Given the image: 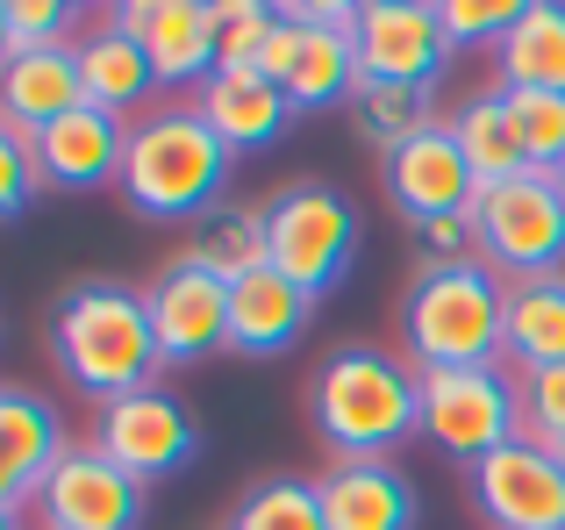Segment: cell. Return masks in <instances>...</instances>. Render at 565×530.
<instances>
[{
    "mask_svg": "<svg viewBox=\"0 0 565 530\" xmlns=\"http://www.w3.org/2000/svg\"><path fill=\"white\" fill-rule=\"evenodd\" d=\"M143 308H151L166 373L230 359V279H215L207 265H193L186 252L158 265V279L143 287Z\"/></svg>",
    "mask_w": 565,
    "mask_h": 530,
    "instance_id": "30bf717a",
    "label": "cell"
},
{
    "mask_svg": "<svg viewBox=\"0 0 565 530\" xmlns=\"http://www.w3.org/2000/svg\"><path fill=\"white\" fill-rule=\"evenodd\" d=\"M215 29H222V72H258L265 43L279 29V0H215Z\"/></svg>",
    "mask_w": 565,
    "mask_h": 530,
    "instance_id": "f546056e",
    "label": "cell"
},
{
    "mask_svg": "<svg viewBox=\"0 0 565 530\" xmlns=\"http://www.w3.org/2000/svg\"><path fill=\"white\" fill-rule=\"evenodd\" d=\"M501 108H509V129L523 144V158L537 172H552L565 158V94H509L501 86Z\"/></svg>",
    "mask_w": 565,
    "mask_h": 530,
    "instance_id": "f1b7e54d",
    "label": "cell"
},
{
    "mask_svg": "<svg viewBox=\"0 0 565 530\" xmlns=\"http://www.w3.org/2000/svg\"><path fill=\"white\" fill-rule=\"evenodd\" d=\"M509 373H544L565 365V273L544 279H509Z\"/></svg>",
    "mask_w": 565,
    "mask_h": 530,
    "instance_id": "cb8c5ba5",
    "label": "cell"
},
{
    "mask_svg": "<svg viewBox=\"0 0 565 530\" xmlns=\"http://www.w3.org/2000/svg\"><path fill=\"white\" fill-rule=\"evenodd\" d=\"M193 108H201V123L222 137L230 158L273 151V144L287 137V123H294V100L279 94L265 72H215V80L193 94Z\"/></svg>",
    "mask_w": 565,
    "mask_h": 530,
    "instance_id": "44dd1931",
    "label": "cell"
},
{
    "mask_svg": "<svg viewBox=\"0 0 565 530\" xmlns=\"http://www.w3.org/2000/svg\"><path fill=\"white\" fill-rule=\"evenodd\" d=\"M322 517L330 530H415V480L394 459H351V466H322L316 474Z\"/></svg>",
    "mask_w": 565,
    "mask_h": 530,
    "instance_id": "ffe728a7",
    "label": "cell"
},
{
    "mask_svg": "<svg viewBox=\"0 0 565 530\" xmlns=\"http://www.w3.org/2000/svg\"><path fill=\"white\" fill-rule=\"evenodd\" d=\"M444 123H451V137H458V151H466V166H472L480 187H501V180H515V172H530L523 144H515V129H509V108H501V86L466 94Z\"/></svg>",
    "mask_w": 565,
    "mask_h": 530,
    "instance_id": "d4e9b609",
    "label": "cell"
},
{
    "mask_svg": "<svg viewBox=\"0 0 565 530\" xmlns=\"http://www.w3.org/2000/svg\"><path fill=\"white\" fill-rule=\"evenodd\" d=\"M86 108V86H79V65H72V43L57 51H14L0 65V123L22 129V137H43L51 123Z\"/></svg>",
    "mask_w": 565,
    "mask_h": 530,
    "instance_id": "7402d4cb",
    "label": "cell"
},
{
    "mask_svg": "<svg viewBox=\"0 0 565 530\" xmlns=\"http://www.w3.org/2000/svg\"><path fill=\"white\" fill-rule=\"evenodd\" d=\"M515 394H523V437H537V445H565V365L515 373Z\"/></svg>",
    "mask_w": 565,
    "mask_h": 530,
    "instance_id": "836d02e7",
    "label": "cell"
},
{
    "mask_svg": "<svg viewBox=\"0 0 565 530\" xmlns=\"http://www.w3.org/2000/svg\"><path fill=\"white\" fill-rule=\"evenodd\" d=\"M487 57L509 94H565V0H523L515 29Z\"/></svg>",
    "mask_w": 565,
    "mask_h": 530,
    "instance_id": "603a6c76",
    "label": "cell"
},
{
    "mask_svg": "<svg viewBox=\"0 0 565 530\" xmlns=\"http://www.w3.org/2000/svg\"><path fill=\"white\" fill-rule=\"evenodd\" d=\"M222 530H330V517H322V495L308 474H265L236 495Z\"/></svg>",
    "mask_w": 565,
    "mask_h": 530,
    "instance_id": "484cf974",
    "label": "cell"
},
{
    "mask_svg": "<svg viewBox=\"0 0 565 530\" xmlns=\"http://www.w3.org/2000/svg\"><path fill=\"white\" fill-rule=\"evenodd\" d=\"M472 237H480V258L494 265L501 279L565 273V187L537 166L501 180V187H480V201H472Z\"/></svg>",
    "mask_w": 565,
    "mask_h": 530,
    "instance_id": "52a82bcc",
    "label": "cell"
},
{
    "mask_svg": "<svg viewBox=\"0 0 565 530\" xmlns=\"http://www.w3.org/2000/svg\"><path fill=\"white\" fill-rule=\"evenodd\" d=\"M423 437L451 452L458 466H480L487 452L523 437V394L509 365H451L423 373Z\"/></svg>",
    "mask_w": 565,
    "mask_h": 530,
    "instance_id": "ba28073f",
    "label": "cell"
},
{
    "mask_svg": "<svg viewBox=\"0 0 565 530\" xmlns=\"http://www.w3.org/2000/svg\"><path fill=\"white\" fill-rule=\"evenodd\" d=\"M308 431L330 452V466L394 459V445L423 437V373L401 351L337 344L308 373Z\"/></svg>",
    "mask_w": 565,
    "mask_h": 530,
    "instance_id": "7a4b0ae2",
    "label": "cell"
},
{
    "mask_svg": "<svg viewBox=\"0 0 565 530\" xmlns=\"http://www.w3.org/2000/svg\"><path fill=\"white\" fill-rule=\"evenodd\" d=\"M43 344H51V365L65 373V388L86 394L94 409L158 388V373H166L143 287H129V279H79V287H65Z\"/></svg>",
    "mask_w": 565,
    "mask_h": 530,
    "instance_id": "6da1fadb",
    "label": "cell"
},
{
    "mask_svg": "<svg viewBox=\"0 0 565 530\" xmlns=\"http://www.w3.org/2000/svg\"><path fill=\"white\" fill-rule=\"evenodd\" d=\"M308 322H316V294L258 265L230 287V359H279L308 337Z\"/></svg>",
    "mask_w": 565,
    "mask_h": 530,
    "instance_id": "ac0fdd59",
    "label": "cell"
},
{
    "mask_svg": "<svg viewBox=\"0 0 565 530\" xmlns=\"http://www.w3.org/2000/svg\"><path fill=\"white\" fill-rule=\"evenodd\" d=\"M408 244L423 265H466L480 258V237H472V215H429V223H408Z\"/></svg>",
    "mask_w": 565,
    "mask_h": 530,
    "instance_id": "e575fe53",
    "label": "cell"
},
{
    "mask_svg": "<svg viewBox=\"0 0 565 530\" xmlns=\"http://www.w3.org/2000/svg\"><path fill=\"white\" fill-rule=\"evenodd\" d=\"M8 29L14 51H57V43H79L86 14L72 0H8Z\"/></svg>",
    "mask_w": 565,
    "mask_h": 530,
    "instance_id": "1f68e13d",
    "label": "cell"
},
{
    "mask_svg": "<svg viewBox=\"0 0 565 530\" xmlns=\"http://www.w3.org/2000/svg\"><path fill=\"white\" fill-rule=\"evenodd\" d=\"M14 57V29H8V0H0V65Z\"/></svg>",
    "mask_w": 565,
    "mask_h": 530,
    "instance_id": "d590c367",
    "label": "cell"
},
{
    "mask_svg": "<svg viewBox=\"0 0 565 530\" xmlns=\"http://www.w3.org/2000/svg\"><path fill=\"white\" fill-rule=\"evenodd\" d=\"M552 180H558V187H565V158H558V166H552Z\"/></svg>",
    "mask_w": 565,
    "mask_h": 530,
    "instance_id": "f35d334b",
    "label": "cell"
},
{
    "mask_svg": "<svg viewBox=\"0 0 565 530\" xmlns=\"http://www.w3.org/2000/svg\"><path fill=\"white\" fill-rule=\"evenodd\" d=\"M552 459H558V474H565V445H552Z\"/></svg>",
    "mask_w": 565,
    "mask_h": 530,
    "instance_id": "74e56055",
    "label": "cell"
},
{
    "mask_svg": "<svg viewBox=\"0 0 565 530\" xmlns=\"http://www.w3.org/2000/svg\"><path fill=\"white\" fill-rule=\"evenodd\" d=\"M72 65H79V86H86V108L115 115V123H137L143 108H158V72L151 57H143V43L129 36L122 22H115V8H100L94 22L79 29V43H72Z\"/></svg>",
    "mask_w": 565,
    "mask_h": 530,
    "instance_id": "2e32d148",
    "label": "cell"
},
{
    "mask_svg": "<svg viewBox=\"0 0 565 530\" xmlns=\"http://www.w3.org/2000/svg\"><path fill=\"white\" fill-rule=\"evenodd\" d=\"M359 8L365 0H279V29L258 72L294 100V115L344 108L365 86L359 72Z\"/></svg>",
    "mask_w": 565,
    "mask_h": 530,
    "instance_id": "5b68a950",
    "label": "cell"
},
{
    "mask_svg": "<svg viewBox=\"0 0 565 530\" xmlns=\"http://www.w3.org/2000/svg\"><path fill=\"white\" fill-rule=\"evenodd\" d=\"M115 22L143 43L158 72V94H201L222 72V29H215V0H122Z\"/></svg>",
    "mask_w": 565,
    "mask_h": 530,
    "instance_id": "7c38bea8",
    "label": "cell"
},
{
    "mask_svg": "<svg viewBox=\"0 0 565 530\" xmlns=\"http://www.w3.org/2000/svg\"><path fill=\"white\" fill-rule=\"evenodd\" d=\"M29 509H36L43 530H137L151 502H143V480H129L108 452L72 437L65 459L51 466V480L36 488Z\"/></svg>",
    "mask_w": 565,
    "mask_h": 530,
    "instance_id": "8fae6325",
    "label": "cell"
},
{
    "mask_svg": "<svg viewBox=\"0 0 565 530\" xmlns=\"http://www.w3.org/2000/svg\"><path fill=\"white\" fill-rule=\"evenodd\" d=\"M94 452H108L129 480L158 488V480L186 474L193 452H201V431H193V409L180 402L172 388H143V394H122V402L94 409Z\"/></svg>",
    "mask_w": 565,
    "mask_h": 530,
    "instance_id": "9c48e42d",
    "label": "cell"
},
{
    "mask_svg": "<svg viewBox=\"0 0 565 530\" xmlns=\"http://www.w3.org/2000/svg\"><path fill=\"white\" fill-rule=\"evenodd\" d=\"M36 194H43V180H36V137H22V129L0 123V223H22Z\"/></svg>",
    "mask_w": 565,
    "mask_h": 530,
    "instance_id": "d6a6232c",
    "label": "cell"
},
{
    "mask_svg": "<svg viewBox=\"0 0 565 530\" xmlns=\"http://www.w3.org/2000/svg\"><path fill=\"white\" fill-rule=\"evenodd\" d=\"M193 265H207L215 279H244L258 273V265H273V252H265V209H215L207 223H193V244H186Z\"/></svg>",
    "mask_w": 565,
    "mask_h": 530,
    "instance_id": "83f0119b",
    "label": "cell"
},
{
    "mask_svg": "<svg viewBox=\"0 0 565 530\" xmlns=\"http://www.w3.org/2000/svg\"><path fill=\"white\" fill-rule=\"evenodd\" d=\"M230 166L222 137L201 123L193 100H158L129 123L122 144V187L115 194L143 215V223H207L230 194Z\"/></svg>",
    "mask_w": 565,
    "mask_h": 530,
    "instance_id": "3957f363",
    "label": "cell"
},
{
    "mask_svg": "<svg viewBox=\"0 0 565 530\" xmlns=\"http://www.w3.org/2000/svg\"><path fill=\"white\" fill-rule=\"evenodd\" d=\"M0 530H22V509H0Z\"/></svg>",
    "mask_w": 565,
    "mask_h": 530,
    "instance_id": "8d00e7d4",
    "label": "cell"
},
{
    "mask_svg": "<svg viewBox=\"0 0 565 530\" xmlns=\"http://www.w3.org/2000/svg\"><path fill=\"white\" fill-rule=\"evenodd\" d=\"M451 36L437 22V0H365L359 8V72L380 86H423L451 72Z\"/></svg>",
    "mask_w": 565,
    "mask_h": 530,
    "instance_id": "4fadbf2b",
    "label": "cell"
},
{
    "mask_svg": "<svg viewBox=\"0 0 565 530\" xmlns=\"http://www.w3.org/2000/svg\"><path fill=\"white\" fill-rule=\"evenodd\" d=\"M122 144H129V123H115L100 108H79L65 123H51L36 137L43 194H108V187H122Z\"/></svg>",
    "mask_w": 565,
    "mask_h": 530,
    "instance_id": "e0dca14e",
    "label": "cell"
},
{
    "mask_svg": "<svg viewBox=\"0 0 565 530\" xmlns=\"http://www.w3.org/2000/svg\"><path fill=\"white\" fill-rule=\"evenodd\" d=\"M380 180H386V201H394L408 223H429V215H472V201H480V180H472L451 123H429L423 137H408L401 151H386Z\"/></svg>",
    "mask_w": 565,
    "mask_h": 530,
    "instance_id": "9a60e30c",
    "label": "cell"
},
{
    "mask_svg": "<svg viewBox=\"0 0 565 530\" xmlns=\"http://www.w3.org/2000/svg\"><path fill=\"white\" fill-rule=\"evenodd\" d=\"M215 530H222V523H215Z\"/></svg>",
    "mask_w": 565,
    "mask_h": 530,
    "instance_id": "ab89813d",
    "label": "cell"
},
{
    "mask_svg": "<svg viewBox=\"0 0 565 530\" xmlns=\"http://www.w3.org/2000/svg\"><path fill=\"white\" fill-rule=\"evenodd\" d=\"M515 14H523V0H437V22L451 36V51H494L515 29Z\"/></svg>",
    "mask_w": 565,
    "mask_h": 530,
    "instance_id": "4dcf8cb0",
    "label": "cell"
},
{
    "mask_svg": "<svg viewBox=\"0 0 565 530\" xmlns=\"http://www.w3.org/2000/svg\"><path fill=\"white\" fill-rule=\"evenodd\" d=\"M351 123H359V137L386 158V151H401L408 137H423L429 123H444V115H437V94H423V86H380V80H365L359 94H351Z\"/></svg>",
    "mask_w": 565,
    "mask_h": 530,
    "instance_id": "4316f807",
    "label": "cell"
},
{
    "mask_svg": "<svg viewBox=\"0 0 565 530\" xmlns=\"http://www.w3.org/2000/svg\"><path fill=\"white\" fill-rule=\"evenodd\" d=\"M401 337H408L415 373L501 365V351H509V279L487 258L423 265L401 294Z\"/></svg>",
    "mask_w": 565,
    "mask_h": 530,
    "instance_id": "277c9868",
    "label": "cell"
},
{
    "mask_svg": "<svg viewBox=\"0 0 565 530\" xmlns=\"http://www.w3.org/2000/svg\"><path fill=\"white\" fill-rule=\"evenodd\" d=\"M265 252L301 294H330L359 258V209L330 180H287L265 201Z\"/></svg>",
    "mask_w": 565,
    "mask_h": 530,
    "instance_id": "8992f818",
    "label": "cell"
},
{
    "mask_svg": "<svg viewBox=\"0 0 565 530\" xmlns=\"http://www.w3.org/2000/svg\"><path fill=\"white\" fill-rule=\"evenodd\" d=\"M65 423L43 394L0 388V509H29L36 488L51 480V466L65 459Z\"/></svg>",
    "mask_w": 565,
    "mask_h": 530,
    "instance_id": "d6986e66",
    "label": "cell"
},
{
    "mask_svg": "<svg viewBox=\"0 0 565 530\" xmlns=\"http://www.w3.org/2000/svg\"><path fill=\"white\" fill-rule=\"evenodd\" d=\"M466 480L487 530H565V474L552 445H537V437L487 452L480 466H466Z\"/></svg>",
    "mask_w": 565,
    "mask_h": 530,
    "instance_id": "5bb4252c",
    "label": "cell"
}]
</instances>
